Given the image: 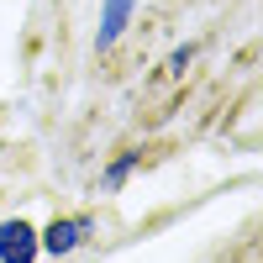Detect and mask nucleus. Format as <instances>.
Returning <instances> with one entry per match:
<instances>
[{
  "instance_id": "f257e3e1",
  "label": "nucleus",
  "mask_w": 263,
  "mask_h": 263,
  "mask_svg": "<svg viewBox=\"0 0 263 263\" xmlns=\"http://www.w3.org/2000/svg\"><path fill=\"white\" fill-rule=\"evenodd\" d=\"M90 232H95V221H90V216H63V221H53L48 232L37 237V248H42V253H53V258H63V253H74Z\"/></svg>"
},
{
  "instance_id": "7ed1b4c3",
  "label": "nucleus",
  "mask_w": 263,
  "mask_h": 263,
  "mask_svg": "<svg viewBox=\"0 0 263 263\" xmlns=\"http://www.w3.org/2000/svg\"><path fill=\"white\" fill-rule=\"evenodd\" d=\"M126 21H132V0H105V16H100V37H95V48H116V37L126 32Z\"/></svg>"
},
{
  "instance_id": "39448f33",
  "label": "nucleus",
  "mask_w": 263,
  "mask_h": 263,
  "mask_svg": "<svg viewBox=\"0 0 263 263\" xmlns=\"http://www.w3.org/2000/svg\"><path fill=\"white\" fill-rule=\"evenodd\" d=\"M190 58H195V48H179V53L168 58V69H174V74H184V63H190Z\"/></svg>"
},
{
  "instance_id": "20e7f679",
  "label": "nucleus",
  "mask_w": 263,
  "mask_h": 263,
  "mask_svg": "<svg viewBox=\"0 0 263 263\" xmlns=\"http://www.w3.org/2000/svg\"><path fill=\"white\" fill-rule=\"evenodd\" d=\"M137 158H142V153H121V158H116L111 168H105V190H116V184L126 179V174H132V168H137Z\"/></svg>"
},
{
  "instance_id": "f03ea898",
  "label": "nucleus",
  "mask_w": 263,
  "mask_h": 263,
  "mask_svg": "<svg viewBox=\"0 0 263 263\" xmlns=\"http://www.w3.org/2000/svg\"><path fill=\"white\" fill-rule=\"evenodd\" d=\"M42 248H37V232L32 221H0V263H32Z\"/></svg>"
}]
</instances>
